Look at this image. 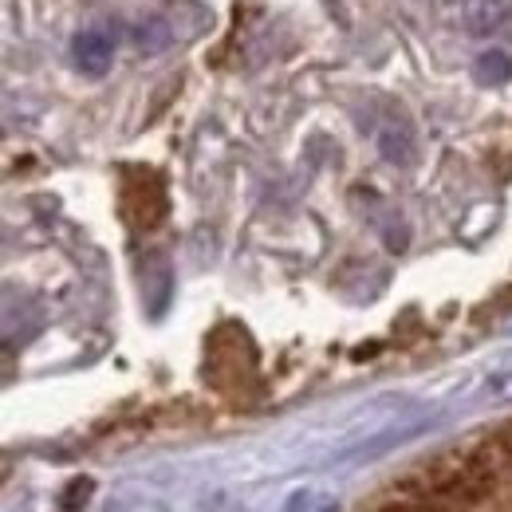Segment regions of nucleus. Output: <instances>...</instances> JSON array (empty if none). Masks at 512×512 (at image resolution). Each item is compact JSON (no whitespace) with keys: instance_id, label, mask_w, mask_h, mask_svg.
Segmentation results:
<instances>
[{"instance_id":"f257e3e1","label":"nucleus","mask_w":512,"mask_h":512,"mask_svg":"<svg viewBox=\"0 0 512 512\" xmlns=\"http://www.w3.org/2000/svg\"><path fill=\"white\" fill-rule=\"evenodd\" d=\"M127 213L138 225H158L166 213V193L154 174H138L127 186Z\"/></svg>"},{"instance_id":"f03ea898","label":"nucleus","mask_w":512,"mask_h":512,"mask_svg":"<svg viewBox=\"0 0 512 512\" xmlns=\"http://www.w3.org/2000/svg\"><path fill=\"white\" fill-rule=\"evenodd\" d=\"M111 56H115V40L107 32L91 28L83 36H75V64L83 67L87 75H103L107 64H111Z\"/></svg>"},{"instance_id":"7ed1b4c3","label":"nucleus","mask_w":512,"mask_h":512,"mask_svg":"<svg viewBox=\"0 0 512 512\" xmlns=\"http://www.w3.org/2000/svg\"><path fill=\"white\" fill-rule=\"evenodd\" d=\"M485 449V457H489V465H493V473H497V481H501V493L512 501V430H505L501 438H493Z\"/></svg>"},{"instance_id":"20e7f679","label":"nucleus","mask_w":512,"mask_h":512,"mask_svg":"<svg viewBox=\"0 0 512 512\" xmlns=\"http://www.w3.org/2000/svg\"><path fill=\"white\" fill-rule=\"evenodd\" d=\"M477 75H481V79H489V83H493V79L501 83V79L509 75V60H505L501 52H489V56H481V64H477Z\"/></svg>"}]
</instances>
